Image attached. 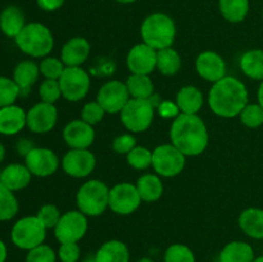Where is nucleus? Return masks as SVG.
I'll return each mask as SVG.
<instances>
[{
  "label": "nucleus",
  "mask_w": 263,
  "mask_h": 262,
  "mask_svg": "<svg viewBox=\"0 0 263 262\" xmlns=\"http://www.w3.org/2000/svg\"><path fill=\"white\" fill-rule=\"evenodd\" d=\"M82 262H97V259H95V256H89L85 259H82Z\"/></svg>",
  "instance_id": "obj_52"
},
{
  "label": "nucleus",
  "mask_w": 263,
  "mask_h": 262,
  "mask_svg": "<svg viewBox=\"0 0 263 262\" xmlns=\"http://www.w3.org/2000/svg\"><path fill=\"white\" fill-rule=\"evenodd\" d=\"M21 95V90L14 80L0 76V108L15 104V100Z\"/></svg>",
  "instance_id": "obj_35"
},
{
  "label": "nucleus",
  "mask_w": 263,
  "mask_h": 262,
  "mask_svg": "<svg viewBox=\"0 0 263 262\" xmlns=\"http://www.w3.org/2000/svg\"><path fill=\"white\" fill-rule=\"evenodd\" d=\"M126 86L134 99H151L154 95V84L149 74L131 73L126 81Z\"/></svg>",
  "instance_id": "obj_30"
},
{
  "label": "nucleus",
  "mask_w": 263,
  "mask_h": 262,
  "mask_svg": "<svg viewBox=\"0 0 263 262\" xmlns=\"http://www.w3.org/2000/svg\"><path fill=\"white\" fill-rule=\"evenodd\" d=\"M27 126V112L20 105L0 108V134L5 136L17 135Z\"/></svg>",
  "instance_id": "obj_19"
},
{
  "label": "nucleus",
  "mask_w": 263,
  "mask_h": 262,
  "mask_svg": "<svg viewBox=\"0 0 263 262\" xmlns=\"http://www.w3.org/2000/svg\"><path fill=\"white\" fill-rule=\"evenodd\" d=\"M63 139L71 149H89L95 139L94 127L82 120H73L64 126Z\"/></svg>",
  "instance_id": "obj_18"
},
{
  "label": "nucleus",
  "mask_w": 263,
  "mask_h": 262,
  "mask_svg": "<svg viewBox=\"0 0 263 262\" xmlns=\"http://www.w3.org/2000/svg\"><path fill=\"white\" fill-rule=\"evenodd\" d=\"M87 231V216L81 211H68L61 216L54 235L59 243H79Z\"/></svg>",
  "instance_id": "obj_10"
},
{
  "label": "nucleus",
  "mask_w": 263,
  "mask_h": 262,
  "mask_svg": "<svg viewBox=\"0 0 263 262\" xmlns=\"http://www.w3.org/2000/svg\"><path fill=\"white\" fill-rule=\"evenodd\" d=\"M131 73L151 74L157 68V50L141 43L130 49L126 58Z\"/></svg>",
  "instance_id": "obj_16"
},
{
  "label": "nucleus",
  "mask_w": 263,
  "mask_h": 262,
  "mask_svg": "<svg viewBox=\"0 0 263 262\" xmlns=\"http://www.w3.org/2000/svg\"><path fill=\"white\" fill-rule=\"evenodd\" d=\"M254 258L253 247L243 240L230 241L218 254V262H253Z\"/></svg>",
  "instance_id": "obj_26"
},
{
  "label": "nucleus",
  "mask_w": 263,
  "mask_h": 262,
  "mask_svg": "<svg viewBox=\"0 0 263 262\" xmlns=\"http://www.w3.org/2000/svg\"><path fill=\"white\" fill-rule=\"evenodd\" d=\"M257 98H258V103L263 107V81H261L258 87V91H257Z\"/></svg>",
  "instance_id": "obj_49"
},
{
  "label": "nucleus",
  "mask_w": 263,
  "mask_h": 262,
  "mask_svg": "<svg viewBox=\"0 0 263 262\" xmlns=\"http://www.w3.org/2000/svg\"><path fill=\"white\" fill-rule=\"evenodd\" d=\"M55 251L48 244H40L35 248L27 251L25 262H57Z\"/></svg>",
  "instance_id": "obj_40"
},
{
  "label": "nucleus",
  "mask_w": 263,
  "mask_h": 262,
  "mask_svg": "<svg viewBox=\"0 0 263 262\" xmlns=\"http://www.w3.org/2000/svg\"><path fill=\"white\" fill-rule=\"evenodd\" d=\"M46 230L48 229L39 220L37 216H26L15 221L10 230V239L17 248L30 251L40 244H44Z\"/></svg>",
  "instance_id": "obj_6"
},
{
  "label": "nucleus",
  "mask_w": 263,
  "mask_h": 262,
  "mask_svg": "<svg viewBox=\"0 0 263 262\" xmlns=\"http://www.w3.org/2000/svg\"><path fill=\"white\" fill-rule=\"evenodd\" d=\"M130 99L126 84L118 80L105 82L97 95V102L102 105L105 113H121Z\"/></svg>",
  "instance_id": "obj_12"
},
{
  "label": "nucleus",
  "mask_w": 263,
  "mask_h": 262,
  "mask_svg": "<svg viewBox=\"0 0 263 262\" xmlns=\"http://www.w3.org/2000/svg\"><path fill=\"white\" fill-rule=\"evenodd\" d=\"M136 146V139L133 134H123L113 140V151L118 154L127 156Z\"/></svg>",
  "instance_id": "obj_44"
},
{
  "label": "nucleus",
  "mask_w": 263,
  "mask_h": 262,
  "mask_svg": "<svg viewBox=\"0 0 263 262\" xmlns=\"http://www.w3.org/2000/svg\"><path fill=\"white\" fill-rule=\"evenodd\" d=\"M39 95H40L41 102L54 104L62 97L61 85H59L58 80H44L39 87Z\"/></svg>",
  "instance_id": "obj_39"
},
{
  "label": "nucleus",
  "mask_w": 263,
  "mask_h": 262,
  "mask_svg": "<svg viewBox=\"0 0 263 262\" xmlns=\"http://www.w3.org/2000/svg\"><path fill=\"white\" fill-rule=\"evenodd\" d=\"M239 226L247 236L256 240L263 239V208L249 207L239 215Z\"/></svg>",
  "instance_id": "obj_23"
},
{
  "label": "nucleus",
  "mask_w": 263,
  "mask_h": 262,
  "mask_svg": "<svg viewBox=\"0 0 263 262\" xmlns=\"http://www.w3.org/2000/svg\"><path fill=\"white\" fill-rule=\"evenodd\" d=\"M25 164L32 176L48 177L59 167V158L51 149L35 146L25 157Z\"/></svg>",
  "instance_id": "obj_14"
},
{
  "label": "nucleus",
  "mask_w": 263,
  "mask_h": 262,
  "mask_svg": "<svg viewBox=\"0 0 263 262\" xmlns=\"http://www.w3.org/2000/svg\"><path fill=\"white\" fill-rule=\"evenodd\" d=\"M156 108L149 99L131 98L121 110V121L131 133H144L152 126Z\"/></svg>",
  "instance_id": "obj_7"
},
{
  "label": "nucleus",
  "mask_w": 263,
  "mask_h": 262,
  "mask_svg": "<svg viewBox=\"0 0 263 262\" xmlns=\"http://www.w3.org/2000/svg\"><path fill=\"white\" fill-rule=\"evenodd\" d=\"M152 157L153 152L151 149L136 145L127 154V163L135 170H146L152 166Z\"/></svg>",
  "instance_id": "obj_37"
},
{
  "label": "nucleus",
  "mask_w": 263,
  "mask_h": 262,
  "mask_svg": "<svg viewBox=\"0 0 263 262\" xmlns=\"http://www.w3.org/2000/svg\"><path fill=\"white\" fill-rule=\"evenodd\" d=\"M240 69L247 77L263 81V49H251L240 57Z\"/></svg>",
  "instance_id": "obj_29"
},
{
  "label": "nucleus",
  "mask_w": 263,
  "mask_h": 262,
  "mask_svg": "<svg viewBox=\"0 0 263 262\" xmlns=\"http://www.w3.org/2000/svg\"><path fill=\"white\" fill-rule=\"evenodd\" d=\"M185 163L186 156H184L174 144H162L153 151L152 167L159 176H177L182 172Z\"/></svg>",
  "instance_id": "obj_8"
},
{
  "label": "nucleus",
  "mask_w": 263,
  "mask_h": 262,
  "mask_svg": "<svg viewBox=\"0 0 263 262\" xmlns=\"http://www.w3.org/2000/svg\"><path fill=\"white\" fill-rule=\"evenodd\" d=\"M89 55L90 43L81 36L69 39L61 51V59L66 67H81Z\"/></svg>",
  "instance_id": "obj_20"
},
{
  "label": "nucleus",
  "mask_w": 263,
  "mask_h": 262,
  "mask_svg": "<svg viewBox=\"0 0 263 262\" xmlns=\"http://www.w3.org/2000/svg\"><path fill=\"white\" fill-rule=\"evenodd\" d=\"M105 110L98 102H89L84 105L81 110V120L89 125L94 126L103 120Z\"/></svg>",
  "instance_id": "obj_42"
},
{
  "label": "nucleus",
  "mask_w": 263,
  "mask_h": 262,
  "mask_svg": "<svg viewBox=\"0 0 263 262\" xmlns=\"http://www.w3.org/2000/svg\"><path fill=\"white\" fill-rule=\"evenodd\" d=\"M8 258V248L7 244L0 239V262H5Z\"/></svg>",
  "instance_id": "obj_48"
},
{
  "label": "nucleus",
  "mask_w": 263,
  "mask_h": 262,
  "mask_svg": "<svg viewBox=\"0 0 263 262\" xmlns=\"http://www.w3.org/2000/svg\"><path fill=\"white\" fill-rule=\"evenodd\" d=\"M116 2L121 3V4H131V3H135L136 0H116Z\"/></svg>",
  "instance_id": "obj_53"
},
{
  "label": "nucleus",
  "mask_w": 263,
  "mask_h": 262,
  "mask_svg": "<svg viewBox=\"0 0 263 262\" xmlns=\"http://www.w3.org/2000/svg\"><path fill=\"white\" fill-rule=\"evenodd\" d=\"M40 74V67L31 59L20 62L13 71V80L21 90V95L30 92L31 87L36 84Z\"/></svg>",
  "instance_id": "obj_24"
},
{
  "label": "nucleus",
  "mask_w": 263,
  "mask_h": 262,
  "mask_svg": "<svg viewBox=\"0 0 263 262\" xmlns=\"http://www.w3.org/2000/svg\"><path fill=\"white\" fill-rule=\"evenodd\" d=\"M14 41L22 53L32 58H45L54 48L53 33L39 22L27 23Z\"/></svg>",
  "instance_id": "obj_3"
},
{
  "label": "nucleus",
  "mask_w": 263,
  "mask_h": 262,
  "mask_svg": "<svg viewBox=\"0 0 263 262\" xmlns=\"http://www.w3.org/2000/svg\"><path fill=\"white\" fill-rule=\"evenodd\" d=\"M20 203L14 192L5 188L0 182V221H9L17 216Z\"/></svg>",
  "instance_id": "obj_33"
},
{
  "label": "nucleus",
  "mask_w": 263,
  "mask_h": 262,
  "mask_svg": "<svg viewBox=\"0 0 263 262\" xmlns=\"http://www.w3.org/2000/svg\"><path fill=\"white\" fill-rule=\"evenodd\" d=\"M141 202L136 185L131 182H120L109 190V208L116 215H131L138 210Z\"/></svg>",
  "instance_id": "obj_11"
},
{
  "label": "nucleus",
  "mask_w": 263,
  "mask_h": 262,
  "mask_svg": "<svg viewBox=\"0 0 263 262\" xmlns=\"http://www.w3.org/2000/svg\"><path fill=\"white\" fill-rule=\"evenodd\" d=\"M220 12L231 23L243 22L249 13V0H220Z\"/></svg>",
  "instance_id": "obj_31"
},
{
  "label": "nucleus",
  "mask_w": 263,
  "mask_h": 262,
  "mask_svg": "<svg viewBox=\"0 0 263 262\" xmlns=\"http://www.w3.org/2000/svg\"><path fill=\"white\" fill-rule=\"evenodd\" d=\"M136 262H156L153 258H151V257H141V258H139Z\"/></svg>",
  "instance_id": "obj_51"
},
{
  "label": "nucleus",
  "mask_w": 263,
  "mask_h": 262,
  "mask_svg": "<svg viewBox=\"0 0 263 262\" xmlns=\"http://www.w3.org/2000/svg\"><path fill=\"white\" fill-rule=\"evenodd\" d=\"M33 148H35V146H33V144L31 143V140H28V139H21V140H18L17 151L22 157L27 156L28 152H31V149Z\"/></svg>",
  "instance_id": "obj_47"
},
{
  "label": "nucleus",
  "mask_w": 263,
  "mask_h": 262,
  "mask_svg": "<svg viewBox=\"0 0 263 262\" xmlns=\"http://www.w3.org/2000/svg\"><path fill=\"white\" fill-rule=\"evenodd\" d=\"M159 116L164 118H176L180 115V109L177 107L176 102H171V100H162L159 105L157 107Z\"/></svg>",
  "instance_id": "obj_45"
},
{
  "label": "nucleus",
  "mask_w": 263,
  "mask_h": 262,
  "mask_svg": "<svg viewBox=\"0 0 263 262\" xmlns=\"http://www.w3.org/2000/svg\"><path fill=\"white\" fill-rule=\"evenodd\" d=\"M204 103L203 92L198 87L187 85L181 87L176 95V104L180 113L184 115H198Z\"/></svg>",
  "instance_id": "obj_25"
},
{
  "label": "nucleus",
  "mask_w": 263,
  "mask_h": 262,
  "mask_svg": "<svg viewBox=\"0 0 263 262\" xmlns=\"http://www.w3.org/2000/svg\"><path fill=\"white\" fill-rule=\"evenodd\" d=\"M249 94L246 84L233 76H225L212 85L208 92V105L215 115L234 118L248 104Z\"/></svg>",
  "instance_id": "obj_1"
},
{
  "label": "nucleus",
  "mask_w": 263,
  "mask_h": 262,
  "mask_svg": "<svg viewBox=\"0 0 263 262\" xmlns=\"http://www.w3.org/2000/svg\"><path fill=\"white\" fill-rule=\"evenodd\" d=\"M36 3L45 12H54L64 4V0H36Z\"/></svg>",
  "instance_id": "obj_46"
},
{
  "label": "nucleus",
  "mask_w": 263,
  "mask_h": 262,
  "mask_svg": "<svg viewBox=\"0 0 263 262\" xmlns=\"http://www.w3.org/2000/svg\"><path fill=\"white\" fill-rule=\"evenodd\" d=\"M36 216H37L39 220L44 223V226L46 229H54L57 226V223H58V221L61 220L62 215L57 205L48 203V204L41 205V208L37 211Z\"/></svg>",
  "instance_id": "obj_41"
},
{
  "label": "nucleus",
  "mask_w": 263,
  "mask_h": 262,
  "mask_svg": "<svg viewBox=\"0 0 263 262\" xmlns=\"http://www.w3.org/2000/svg\"><path fill=\"white\" fill-rule=\"evenodd\" d=\"M94 256L97 262H130L128 247L118 239H110L103 243Z\"/></svg>",
  "instance_id": "obj_27"
},
{
  "label": "nucleus",
  "mask_w": 263,
  "mask_h": 262,
  "mask_svg": "<svg viewBox=\"0 0 263 262\" xmlns=\"http://www.w3.org/2000/svg\"><path fill=\"white\" fill-rule=\"evenodd\" d=\"M262 17H263V10H262Z\"/></svg>",
  "instance_id": "obj_55"
},
{
  "label": "nucleus",
  "mask_w": 263,
  "mask_h": 262,
  "mask_svg": "<svg viewBox=\"0 0 263 262\" xmlns=\"http://www.w3.org/2000/svg\"><path fill=\"white\" fill-rule=\"evenodd\" d=\"M181 68V57L172 46L157 50V69L164 76H174Z\"/></svg>",
  "instance_id": "obj_32"
},
{
  "label": "nucleus",
  "mask_w": 263,
  "mask_h": 262,
  "mask_svg": "<svg viewBox=\"0 0 263 262\" xmlns=\"http://www.w3.org/2000/svg\"><path fill=\"white\" fill-rule=\"evenodd\" d=\"M32 174L26 164L10 163L0 172V182L12 192H18L30 185Z\"/></svg>",
  "instance_id": "obj_21"
},
{
  "label": "nucleus",
  "mask_w": 263,
  "mask_h": 262,
  "mask_svg": "<svg viewBox=\"0 0 263 262\" xmlns=\"http://www.w3.org/2000/svg\"><path fill=\"white\" fill-rule=\"evenodd\" d=\"M57 256L61 262H79L81 258V248L79 243H61Z\"/></svg>",
  "instance_id": "obj_43"
},
{
  "label": "nucleus",
  "mask_w": 263,
  "mask_h": 262,
  "mask_svg": "<svg viewBox=\"0 0 263 262\" xmlns=\"http://www.w3.org/2000/svg\"><path fill=\"white\" fill-rule=\"evenodd\" d=\"M170 139L184 156L195 157L202 154L208 145V130L204 121L198 115L180 113L171 123Z\"/></svg>",
  "instance_id": "obj_2"
},
{
  "label": "nucleus",
  "mask_w": 263,
  "mask_h": 262,
  "mask_svg": "<svg viewBox=\"0 0 263 262\" xmlns=\"http://www.w3.org/2000/svg\"><path fill=\"white\" fill-rule=\"evenodd\" d=\"M58 81L61 85L62 97L69 102L84 99L91 85L89 73L81 67H66Z\"/></svg>",
  "instance_id": "obj_9"
},
{
  "label": "nucleus",
  "mask_w": 263,
  "mask_h": 262,
  "mask_svg": "<svg viewBox=\"0 0 263 262\" xmlns=\"http://www.w3.org/2000/svg\"><path fill=\"white\" fill-rule=\"evenodd\" d=\"M195 68L202 79L212 84L226 76L225 59L212 50H205L198 55L195 61Z\"/></svg>",
  "instance_id": "obj_17"
},
{
  "label": "nucleus",
  "mask_w": 263,
  "mask_h": 262,
  "mask_svg": "<svg viewBox=\"0 0 263 262\" xmlns=\"http://www.w3.org/2000/svg\"><path fill=\"white\" fill-rule=\"evenodd\" d=\"M253 262H263V256H258V257H256V258H254V261Z\"/></svg>",
  "instance_id": "obj_54"
},
{
  "label": "nucleus",
  "mask_w": 263,
  "mask_h": 262,
  "mask_svg": "<svg viewBox=\"0 0 263 262\" xmlns=\"http://www.w3.org/2000/svg\"><path fill=\"white\" fill-rule=\"evenodd\" d=\"M109 188L100 180H89L80 186L76 195L79 211L84 215L97 217L109 207Z\"/></svg>",
  "instance_id": "obj_5"
},
{
  "label": "nucleus",
  "mask_w": 263,
  "mask_h": 262,
  "mask_svg": "<svg viewBox=\"0 0 263 262\" xmlns=\"http://www.w3.org/2000/svg\"><path fill=\"white\" fill-rule=\"evenodd\" d=\"M240 122L248 128H258L263 126V107L259 103L247 104L239 115Z\"/></svg>",
  "instance_id": "obj_34"
},
{
  "label": "nucleus",
  "mask_w": 263,
  "mask_h": 262,
  "mask_svg": "<svg viewBox=\"0 0 263 262\" xmlns=\"http://www.w3.org/2000/svg\"><path fill=\"white\" fill-rule=\"evenodd\" d=\"M39 67H40V73L49 80H59L66 68L62 59L55 57H45Z\"/></svg>",
  "instance_id": "obj_38"
},
{
  "label": "nucleus",
  "mask_w": 263,
  "mask_h": 262,
  "mask_svg": "<svg viewBox=\"0 0 263 262\" xmlns=\"http://www.w3.org/2000/svg\"><path fill=\"white\" fill-rule=\"evenodd\" d=\"M58 121V110L54 104L39 102L27 110V127L35 134H46L53 130Z\"/></svg>",
  "instance_id": "obj_15"
},
{
  "label": "nucleus",
  "mask_w": 263,
  "mask_h": 262,
  "mask_svg": "<svg viewBox=\"0 0 263 262\" xmlns=\"http://www.w3.org/2000/svg\"><path fill=\"white\" fill-rule=\"evenodd\" d=\"M4 158H5V146L3 145V143L0 141V163L4 161Z\"/></svg>",
  "instance_id": "obj_50"
},
{
  "label": "nucleus",
  "mask_w": 263,
  "mask_h": 262,
  "mask_svg": "<svg viewBox=\"0 0 263 262\" xmlns=\"http://www.w3.org/2000/svg\"><path fill=\"white\" fill-rule=\"evenodd\" d=\"M136 189L143 202L153 203L157 202L163 195V182L159 175L145 174L141 175L136 182Z\"/></svg>",
  "instance_id": "obj_28"
},
{
  "label": "nucleus",
  "mask_w": 263,
  "mask_h": 262,
  "mask_svg": "<svg viewBox=\"0 0 263 262\" xmlns=\"http://www.w3.org/2000/svg\"><path fill=\"white\" fill-rule=\"evenodd\" d=\"M97 158L89 149H69L62 159V169L68 176L82 179L94 171Z\"/></svg>",
  "instance_id": "obj_13"
},
{
  "label": "nucleus",
  "mask_w": 263,
  "mask_h": 262,
  "mask_svg": "<svg viewBox=\"0 0 263 262\" xmlns=\"http://www.w3.org/2000/svg\"><path fill=\"white\" fill-rule=\"evenodd\" d=\"M164 262H195V254L187 246L181 243L171 244L163 256Z\"/></svg>",
  "instance_id": "obj_36"
},
{
  "label": "nucleus",
  "mask_w": 263,
  "mask_h": 262,
  "mask_svg": "<svg viewBox=\"0 0 263 262\" xmlns=\"http://www.w3.org/2000/svg\"><path fill=\"white\" fill-rule=\"evenodd\" d=\"M26 25L25 13L15 5H9L0 13V31L7 38H17Z\"/></svg>",
  "instance_id": "obj_22"
},
{
  "label": "nucleus",
  "mask_w": 263,
  "mask_h": 262,
  "mask_svg": "<svg viewBox=\"0 0 263 262\" xmlns=\"http://www.w3.org/2000/svg\"><path fill=\"white\" fill-rule=\"evenodd\" d=\"M140 35L143 43L156 50L172 46L176 38L174 20L164 13H153L141 23Z\"/></svg>",
  "instance_id": "obj_4"
}]
</instances>
